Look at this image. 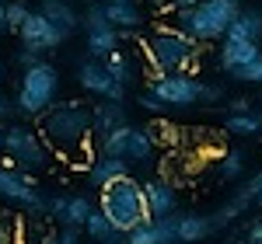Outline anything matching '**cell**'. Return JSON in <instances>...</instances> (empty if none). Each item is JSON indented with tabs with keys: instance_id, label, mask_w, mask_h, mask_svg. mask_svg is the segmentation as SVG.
<instances>
[{
	"instance_id": "obj_35",
	"label": "cell",
	"mask_w": 262,
	"mask_h": 244,
	"mask_svg": "<svg viewBox=\"0 0 262 244\" xmlns=\"http://www.w3.org/2000/svg\"><path fill=\"white\" fill-rule=\"evenodd\" d=\"M42 244H81V230H67V227H60V230L46 234Z\"/></svg>"
},
{
	"instance_id": "obj_32",
	"label": "cell",
	"mask_w": 262,
	"mask_h": 244,
	"mask_svg": "<svg viewBox=\"0 0 262 244\" xmlns=\"http://www.w3.org/2000/svg\"><path fill=\"white\" fill-rule=\"evenodd\" d=\"M18 224L21 220H14L7 209H0V244H14L18 241Z\"/></svg>"
},
{
	"instance_id": "obj_29",
	"label": "cell",
	"mask_w": 262,
	"mask_h": 244,
	"mask_svg": "<svg viewBox=\"0 0 262 244\" xmlns=\"http://www.w3.org/2000/svg\"><path fill=\"white\" fill-rule=\"evenodd\" d=\"M42 216H25L18 224V241L14 244H42L46 241V234H42Z\"/></svg>"
},
{
	"instance_id": "obj_11",
	"label": "cell",
	"mask_w": 262,
	"mask_h": 244,
	"mask_svg": "<svg viewBox=\"0 0 262 244\" xmlns=\"http://www.w3.org/2000/svg\"><path fill=\"white\" fill-rule=\"evenodd\" d=\"M200 87H203V81H196L192 74H168V77L150 84V91L168 108H192V105H200Z\"/></svg>"
},
{
	"instance_id": "obj_46",
	"label": "cell",
	"mask_w": 262,
	"mask_h": 244,
	"mask_svg": "<svg viewBox=\"0 0 262 244\" xmlns=\"http://www.w3.org/2000/svg\"><path fill=\"white\" fill-rule=\"evenodd\" d=\"M119 244H122V241H119Z\"/></svg>"
},
{
	"instance_id": "obj_17",
	"label": "cell",
	"mask_w": 262,
	"mask_h": 244,
	"mask_svg": "<svg viewBox=\"0 0 262 244\" xmlns=\"http://www.w3.org/2000/svg\"><path fill=\"white\" fill-rule=\"evenodd\" d=\"M39 14L56 28V35H60L63 42L81 32V11H77L70 0H42V4H39Z\"/></svg>"
},
{
	"instance_id": "obj_14",
	"label": "cell",
	"mask_w": 262,
	"mask_h": 244,
	"mask_svg": "<svg viewBox=\"0 0 262 244\" xmlns=\"http://www.w3.org/2000/svg\"><path fill=\"white\" fill-rule=\"evenodd\" d=\"M252 206H255V199H252V185H248V182L238 185V188H234V192H231V196L210 213V216H213V227H217V234H227V230L238 224Z\"/></svg>"
},
{
	"instance_id": "obj_16",
	"label": "cell",
	"mask_w": 262,
	"mask_h": 244,
	"mask_svg": "<svg viewBox=\"0 0 262 244\" xmlns=\"http://www.w3.org/2000/svg\"><path fill=\"white\" fill-rule=\"evenodd\" d=\"M143 199H147L150 220H161V216H171L179 209V188L168 178H147L143 182Z\"/></svg>"
},
{
	"instance_id": "obj_8",
	"label": "cell",
	"mask_w": 262,
	"mask_h": 244,
	"mask_svg": "<svg viewBox=\"0 0 262 244\" xmlns=\"http://www.w3.org/2000/svg\"><path fill=\"white\" fill-rule=\"evenodd\" d=\"M0 199L21 209L25 216H46V192L39 182L11 164H0Z\"/></svg>"
},
{
	"instance_id": "obj_44",
	"label": "cell",
	"mask_w": 262,
	"mask_h": 244,
	"mask_svg": "<svg viewBox=\"0 0 262 244\" xmlns=\"http://www.w3.org/2000/svg\"><path fill=\"white\" fill-rule=\"evenodd\" d=\"M119 4H137V0H119Z\"/></svg>"
},
{
	"instance_id": "obj_10",
	"label": "cell",
	"mask_w": 262,
	"mask_h": 244,
	"mask_svg": "<svg viewBox=\"0 0 262 244\" xmlns=\"http://www.w3.org/2000/svg\"><path fill=\"white\" fill-rule=\"evenodd\" d=\"M77 84H81L88 94H95V98H108V102H126L129 98L126 91L116 87L112 74H108V63L95 60V56H84L77 63Z\"/></svg>"
},
{
	"instance_id": "obj_22",
	"label": "cell",
	"mask_w": 262,
	"mask_h": 244,
	"mask_svg": "<svg viewBox=\"0 0 262 244\" xmlns=\"http://www.w3.org/2000/svg\"><path fill=\"white\" fill-rule=\"evenodd\" d=\"M101 7H105V18H108V25H112L116 32H122V35H133V32L143 25V14H140V7H137V4L105 0Z\"/></svg>"
},
{
	"instance_id": "obj_25",
	"label": "cell",
	"mask_w": 262,
	"mask_h": 244,
	"mask_svg": "<svg viewBox=\"0 0 262 244\" xmlns=\"http://www.w3.org/2000/svg\"><path fill=\"white\" fill-rule=\"evenodd\" d=\"M84 234L91 237V244H119L122 241V234L116 230V224L101 213L98 206H95V213L88 216V224H84Z\"/></svg>"
},
{
	"instance_id": "obj_41",
	"label": "cell",
	"mask_w": 262,
	"mask_h": 244,
	"mask_svg": "<svg viewBox=\"0 0 262 244\" xmlns=\"http://www.w3.org/2000/svg\"><path fill=\"white\" fill-rule=\"evenodd\" d=\"M4 11H7V4L0 0V28H4Z\"/></svg>"
},
{
	"instance_id": "obj_45",
	"label": "cell",
	"mask_w": 262,
	"mask_h": 244,
	"mask_svg": "<svg viewBox=\"0 0 262 244\" xmlns=\"http://www.w3.org/2000/svg\"><path fill=\"white\" fill-rule=\"evenodd\" d=\"M238 4H242V0H238Z\"/></svg>"
},
{
	"instance_id": "obj_28",
	"label": "cell",
	"mask_w": 262,
	"mask_h": 244,
	"mask_svg": "<svg viewBox=\"0 0 262 244\" xmlns=\"http://www.w3.org/2000/svg\"><path fill=\"white\" fill-rule=\"evenodd\" d=\"M227 241L231 244H262V213L252 216V220L245 227H238V230L231 227V230H227Z\"/></svg>"
},
{
	"instance_id": "obj_2",
	"label": "cell",
	"mask_w": 262,
	"mask_h": 244,
	"mask_svg": "<svg viewBox=\"0 0 262 244\" xmlns=\"http://www.w3.org/2000/svg\"><path fill=\"white\" fill-rule=\"evenodd\" d=\"M143 53H147L150 84L168 74H196L200 66V42H192L179 28H154L143 39Z\"/></svg>"
},
{
	"instance_id": "obj_27",
	"label": "cell",
	"mask_w": 262,
	"mask_h": 244,
	"mask_svg": "<svg viewBox=\"0 0 262 244\" xmlns=\"http://www.w3.org/2000/svg\"><path fill=\"white\" fill-rule=\"evenodd\" d=\"M224 129L231 136H255L262 133V122L255 119V112H245V115H224Z\"/></svg>"
},
{
	"instance_id": "obj_39",
	"label": "cell",
	"mask_w": 262,
	"mask_h": 244,
	"mask_svg": "<svg viewBox=\"0 0 262 244\" xmlns=\"http://www.w3.org/2000/svg\"><path fill=\"white\" fill-rule=\"evenodd\" d=\"M196 4H203V0H168L171 11H185V7H196Z\"/></svg>"
},
{
	"instance_id": "obj_15",
	"label": "cell",
	"mask_w": 262,
	"mask_h": 244,
	"mask_svg": "<svg viewBox=\"0 0 262 244\" xmlns=\"http://www.w3.org/2000/svg\"><path fill=\"white\" fill-rule=\"evenodd\" d=\"M129 122V112H126V102H108V98H101V102L91 105V143L105 140L108 133H116L119 126Z\"/></svg>"
},
{
	"instance_id": "obj_30",
	"label": "cell",
	"mask_w": 262,
	"mask_h": 244,
	"mask_svg": "<svg viewBox=\"0 0 262 244\" xmlns=\"http://www.w3.org/2000/svg\"><path fill=\"white\" fill-rule=\"evenodd\" d=\"M28 14H32V7H28L25 0H11V4H7V11H4V28L18 32L21 25L28 21Z\"/></svg>"
},
{
	"instance_id": "obj_36",
	"label": "cell",
	"mask_w": 262,
	"mask_h": 244,
	"mask_svg": "<svg viewBox=\"0 0 262 244\" xmlns=\"http://www.w3.org/2000/svg\"><path fill=\"white\" fill-rule=\"evenodd\" d=\"M255 102L252 98H227L224 102V115H245V112H252Z\"/></svg>"
},
{
	"instance_id": "obj_38",
	"label": "cell",
	"mask_w": 262,
	"mask_h": 244,
	"mask_svg": "<svg viewBox=\"0 0 262 244\" xmlns=\"http://www.w3.org/2000/svg\"><path fill=\"white\" fill-rule=\"evenodd\" d=\"M248 185H252V199H255V209L262 213V171H255V175L248 178Z\"/></svg>"
},
{
	"instance_id": "obj_24",
	"label": "cell",
	"mask_w": 262,
	"mask_h": 244,
	"mask_svg": "<svg viewBox=\"0 0 262 244\" xmlns=\"http://www.w3.org/2000/svg\"><path fill=\"white\" fill-rule=\"evenodd\" d=\"M116 49H122V32H116L112 25L108 28H98V32H88V56L108 60Z\"/></svg>"
},
{
	"instance_id": "obj_21",
	"label": "cell",
	"mask_w": 262,
	"mask_h": 244,
	"mask_svg": "<svg viewBox=\"0 0 262 244\" xmlns=\"http://www.w3.org/2000/svg\"><path fill=\"white\" fill-rule=\"evenodd\" d=\"M213 234H217V227L210 213H182L179 216V244H200Z\"/></svg>"
},
{
	"instance_id": "obj_5",
	"label": "cell",
	"mask_w": 262,
	"mask_h": 244,
	"mask_svg": "<svg viewBox=\"0 0 262 244\" xmlns=\"http://www.w3.org/2000/svg\"><path fill=\"white\" fill-rule=\"evenodd\" d=\"M4 154H7L11 167H18L25 175H32V178L46 175L53 167V161H56V154L42 140V133H35L25 122H7L4 126Z\"/></svg>"
},
{
	"instance_id": "obj_37",
	"label": "cell",
	"mask_w": 262,
	"mask_h": 244,
	"mask_svg": "<svg viewBox=\"0 0 262 244\" xmlns=\"http://www.w3.org/2000/svg\"><path fill=\"white\" fill-rule=\"evenodd\" d=\"M39 63H42V56H39V53H32V49H21V53H18V66H21V70H32V66H39Z\"/></svg>"
},
{
	"instance_id": "obj_26",
	"label": "cell",
	"mask_w": 262,
	"mask_h": 244,
	"mask_svg": "<svg viewBox=\"0 0 262 244\" xmlns=\"http://www.w3.org/2000/svg\"><path fill=\"white\" fill-rule=\"evenodd\" d=\"M245 167H248V154H245L242 147H234V150H227L217 164V175H221L224 182H242L245 178Z\"/></svg>"
},
{
	"instance_id": "obj_4",
	"label": "cell",
	"mask_w": 262,
	"mask_h": 244,
	"mask_svg": "<svg viewBox=\"0 0 262 244\" xmlns=\"http://www.w3.org/2000/svg\"><path fill=\"white\" fill-rule=\"evenodd\" d=\"M98 209L116 224L119 234H129L133 227H140L150 220L147 213V199H143V182H137L133 175L119 178V182L105 185L98 192Z\"/></svg>"
},
{
	"instance_id": "obj_19",
	"label": "cell",
	"mask_w": 262,
	"mask_h": 244,
	"mask_svg": "<svg viewBox=\"0 0 262 244\" xmlns=\"http://www.w3.org/2000/svg\"><path fill=\"white\" fill-rule=\"evenodd\" d=\"M259 56H262V45H255V42H224L221 53H217V66L224 70V77H231Z\"/></svg>"
},
{
	"instance_id": "obj_23",
	"label": "cell",
	"mask_w": 262,
	"mask_h": 244,
	"mask_svg": "<svg viewBox=\"0 0 262 244\" xmlns=\"http://www.w3.org/2000/svg\"><path fill=\"white\" fill-rule=\"evenodd\" d=\"M105 63H108V74H112L116 87L129 94V91H133V84L140 81V66H137V60H133L126 49H116V53H112Z\"/></svg>"
},
{
	"instance_id": "obj_7",
	"label": "cell",
	"mask_w": 262,
	"mask_h": 244,
	"mask_svg": "<svg viewBox=\"0 0 262 244\" xmlns=\"http://www.w3.org/2000/svg\"><path fill=\"white\" fill-rule=\"evenodd\" d=\"M95 154H112V157H122L129 167H143V164L154 161V154H158V133L126 122L116 133H108L105 140L95 143Z\"/></svg>"
},
{
	"instance_id": "obj_13",
	"label": "cell",
	"mask_w": 262,
	"mask_h": 244,
	"mask_svg": "<svg viewBox=\"0 0 262 244\" xmlns=\"http://www.w3.org/2000/svg\"><path fill=\"white\" fill-rule=\"evenodd\" d=\"M122 244H179V213L133 227L129 234H122Z\"/></svg>"
},
{
	"instance_id": "obj_40",
	"label": "cell",
	"mask_w": 262,
	"mask_h": 244,
	"mask_svg": "<svg viewBox=\"0 0 262 244\" xmlns=\"http://www.w3.org/2000/svg\"><path fill=\"white\" fill-rule=\"evenodd\" d=\"M252 112H255V119L262 122V98H259V102H255V108H252Z\"/></svg>"
},
{
	"instance_id": "obj_18",
	"label": "cell",
	"mask_w": 262,
	"mask_h": 244,
	"mask_svg": "<svg viewBox=\"0 0 262 244\" xmlns=\"http://www.w3.org/2000/svg\"><path fill=\"white\" fill-rule=\"evenodd\" d=\"M129 164L122 161V157H112V154H95L91 164H88V185L91 188H105V185L119 182V178H129Z\"/></svg>"
},
{
	"instance_id": "obj_1",
	"label": "cell",
	"mask_w": 262,
	"mask_h": 244,
	"mask_svg": "<svg viewBox=\"0 0 262 244\" xmlns=\"http://www.w3.org/2000/svg\"><path fill=\"white\" fill-rule=\"evenodd\" d=\"M39 133L49 150L74 164H91V105L88 102H56L39 119Z\"/></svg>"
},
{
	"instance_id": "obj_42",
	"label": "cell",
	"mask_w": 262,
	"mask_h": 244,
	"mask_svg": "<svg viewBox=\"0 0 262 244\" xmlns=\"http://www.w3.org/2000/svg\"><path fill=\"white\" fill-rule=\"evenodd\" d=\"M0 154H4V122H0Z\"/></svg>"
},
{
	"instance_id": "obj_31",
	"label": "cell",
	"mask_w": 262,
	"mask_h": 244,
	"mask_svg": "<svg viewBox=\"0 0 262 244\" xmlns=\"http://www.w3.org/2000/svg\"><path fill=\"white\" fill-rule=\"evenodd\" d=\"M231 81H238V84H259V87H262V56H259V60H252L248 66H242L238 74H231Z\"/></svg>"
},
{
	"instance_id": "obj_33",
	"label": "cell",
	"mask_w": 262,
	"mask_h": 244,
	"mask_svg": "<svg viewBox=\"0 0 262 244\" xmlns=\"http://www.w3.org/2000/svg\"><path fill=\"white\" fill-rule=\"evenodd\" d=\"M221 102H227L224 84H203L200 87V105H221Z\"/></svg>"
},
{
	"instance_id": "obj_20",
	"label": "cell",
	"mask_w": 262,
	"mask_h": 244,
	"mask_svg": "<svg viewBox=\"0 0 262 244\" xmlns=\"http://www.w3.org/2000/svg\"><path fill=\"white\" fill-rule=\"evenodd\" d=\"M224 42H255L262 45V7H242Z\"/></svg>"
},
{
	"instance_id": "obj_12",
	"label": "cell",
	"mask_w": 262,
	"mask_h": 244,
	"mask_svg": "<svg viewBox=\"0 0 262 244\" xmlns=\"http://www.w3.org/2000/svg\"><path fill=\"white\" fill-rule=\"evenodd\" d=\"M18 39H21V49H32V53H53V49H60L63 39L56 35V28L49 25V21L42 18L39 11H32L28 21L18 28Z\"/></svg>"
},
{
	"instance_id": "obj_6",
	"label": "cell",
	"mask_w": 262,
	"mask_h": 244,
	"mask_svg": "<svg viewBox=\"0 0 262 244\" xmlns=\"http://www.w3.org/2000/svg\"><path fill=\"white\" fill-rule=\"evenodd\" d=\"M56 94H60V70L42 60L32 70H21L18 91H14V108L25 119H42L56 105Z\"/></svg>"
},
{
	"instance_id": "obj_9",
	"label": "cell",
	"mask_w": 262,
	"mask_h": 244,
	"mask_svg": "<svg viewBox=\"0 0 262 244\" xmlns=\"http://www.w3.org/2000/svg\"><path fill=\"white\" fill-rule=\"evenodd\" d=\"M95 213V203L84 196V192H49L46 196V216L53 220V224L67 227V230H81L84 234V224H88V216Z\"/></svg>"
},
{
	"instance_id": "obj_43",
	"label": "cell",
	"mask_w": 262,
	"mask_h": 244,
	"mask_svg": "<svg viewBox=\"0 0 262 244\" xmlns=\"http://www.w3.org/2000/svg\"><path fill=\"white\" fill-rule=\"evenodd\" d=\"M0 81H4V60H0Z\"/></svg>"
},
{
	"instance_id": "obj_3",
	"label": "cell",
	"mask_w": 262,
	"mask_h": 244,
	"mask_svg": "<svg viewBox=\"0 0 262 244\" xmlns=\"http://www.w3.org/2000/svg\"><path fill=\"white\" fill-rule=\"evenodd\" d=\"M242 14V4L238 0H203L196 7H185V11H175V28L185 32L192 42H224L234 18Z\"/></svg>"
},
{
	"instance_id": "obj_34",
	"label": "cell",
	"mask_w": 262,
	"mask_h": 244,
	"mask_svg": "<svg viewBox=\"0 0 262 244\" xmlns=\"http://www.w3.org/2000/svg\"><path fill=\"white\" fill-rule=\"evenodd\" d=\"M137 102H140V108L154 112V115H164V112H171V108H168V105H164L161 98H158V94L150 91V87H147V91H140V98H137Z\"/></svg>"
}]
</instances>
